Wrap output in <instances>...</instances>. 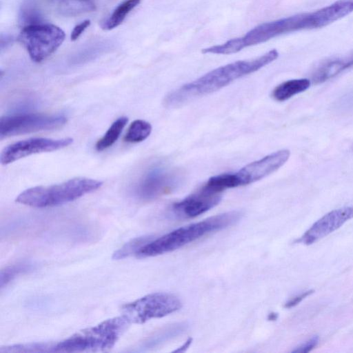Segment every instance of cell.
<instances>
[{
  "mask_svg": "<svg viewBox=\"0 0 353 353\" xmlns=\"http://www.w3.org/2000/svg\"><path fill=\"white\" fill-rule=\"evenodd\" d=\"M278 57L277 50L273 49L257 58L237 61L221 66L170 92L165 97V103L168 106L176 107L216 92L236 79L259 70Z\"/></svg>",
  "mask_w": 353,
  "mask_h": 353,
  "instance_id": "1",
  "label": "cell"
},
{
  "mask_svg": "<svg viewBox=\"0 0 353 353\" xmlns=\"http://www.w3.org/2000/svg\"><path fill=\"white\" fill-rule=\"evenodd\" d=\"M242 216L240 211H230L181 227L157 239L150 240L138 251L136 256L145 258L172 252L206 234L236 223Z\"/></svg>",
  "mask_w": 353,
  "mask_h": 353,
  "instance_id": "2",
  "label": "cell"
},
{
  "mask_svg": "<svg viewBox=\"0 0 353 353\" xmlns=\"http://www.w3.org/2000/svg\"><path fill=\"white\" fill-rule=\"evenodd\" d=\"M123 316L105 320L55 343L54 352H97L110 350L128 329Z\"/></svg>",
  "mask_w": 353,
  "mask_h": 353,
  "instance_id": "3",
  "label": "cell"
},
{
  "mask_svg": "<svg viewBox=\"0 0 353 353\" xmlns=\"http://www.w3.org/2000/svg\"><path fill=\"white\" fill-rule=\"evenodd\" d=\"M102 185L98 180L76 177L59 184L28 188L18 195L16 202L34 208L57 206L94 192Z\"/></svg>",
  "mask_w": 353,
  "mask_h": 353,
  "instance_id": "4",
  "label": "cell"
},
{
  "mask_svg": "<svg viewBox=\"0 0 353 353\" xmlns=\"http://www.w3.org/2000/svg\"><path fill=\"white\" fill-rule=\"evenodd\" d=\"M181 301L175 295L155 292L145 295L121 307V314L130 323H143L180 310Z\"/></svg>",
  "mask_w": 353,
  "mask_h": 353,
  "instance_id": "5",
  "label": "cell"
},
{
  "mask_svg": "<svg viewBox=\"0 0 353 353\" xmlns=\"http://www.w3.org/2000/svg\"><path fill=\"white\" fill-rule=\"evenodd\" d=\"M64 39L63 30L50 23L26 25L19 34V40L26 47L30 57L37 63L52 54L62 44Z\"/></svg>",
  "mask_w": 353,
  "mask_h": 353,
  "instance_id": "6",
  "label": "cell"
},
{
  "mask_svg": "<svg viewBox=\"0 0 353 353\" xmlns=\"http://www.w3.org/2000/svg\"><path fill=\"white\" fill-rule=\"evenodd\" d=\"M312 13L299 14L262 23L236 38L240 50L264 43L279 35L297 30L314 29Z\"/></svg>",
  "mask_w": 353,
  "mask_h": 353,
  "instance_id": "7",
  "label": "cell"
},
{
  "mask_svg": "<svg viewBox=\"0 0 353 353\" xmlns=\"http://www.w3.org/2000/svg\"><path fill=\"white\" fill-rule=\"evenodd\" d=\"M67 122L61 114L22 113L0 119V139L30 132L58 129Z\"/></svg>",
  "mask_w": 353,
  "mask_h": 353,
  "instance_id": "8",
  "label": "cell"
},
{
  "mask_svg": "<svg viewBox=\"0 0 353 353\" xmlns=\"http://www.w3.org/2000/svg\"><path fill=\"white\" fill-rule=\"evenodd\" d=\"M179 177L161 165L150 168L140 178L134 188V195L141 201L154 200L171 192L178 184Z\"/></svg>",
  "mask_w": 353,
  "mask_h": 353,
  "instance_id": "9",
  "label": "cell"
},
{
  "mask_svg": "<svg viewBox=\"0 0 353 353\" xmlns=\"http://www.w3.org/2000/svg\"><path fill=\"white\" fill-rule=\"evenodd\" d=\"M73 143L70 137L62 139L30 138L8 145L0 155L2 165H8L21 158L42 152H52L64 148Z\"/></svg>",
  "mask_w": 353,
  "mask_h": 353,
  "instance_id": "10",
  "label": "cell"
},
{
  "mask_svg": "<svg viewBox=\"0 0 353 353\" xmlns=\"http://www.w3.org/2000/svg\"><path fill=\"white\" fill-rule=\"evenodd\" d=\"M290 155L289 150H280L245 165L233 173L236 187L249 185L274 172L285 163Z\"/></svg>",
  "mask_w": 353,
  "mask_h": 353,
  "instance_id": "11",
  "label": "cell"
},
{
  "mask_svg": "<svg viewBox=\"0 0 353 353\" xmlns=\"http://www.w3.org/2000/svg\"><path fill=\"white\" fill-rule=\"evenodd\" d=\"M221 199V194L213 192L203 185L196 192L173 203L169 210L170 215L177 219L194 218L213 208Z\"/></svg>",
  "mask_w": 353,
  "mask_h": 353,
  "instance_id": "12",
  "label": "cell"
},
{
  "mask_svg": "<svg viewBox=\"0 0 353 353\" xmlns=\"http://www.w3.org/2000/svg\"><path fill=\"white\" fill-rule=\"evenodd\" d=\"M353 219V205L333 210L316 221L298 240L310 245L326 236Z\"/></svg>",
  "mask_w": 353,
  "mask_h": 353,
  "instance_id": "13",
  "label": "cell"
},
{
  "mask_svg": "<svg viewBox=\"0 0 353 353\" xmlns=\"http://www.w3.org/2000/svg\"><path fill=\"white\" fill-rule=\"evenodd\" d=\"M353 65V52L341 57L332 58L321 63L313 72L312 80L322 83Z\"/></svg>",
  "mask_w": 353,
  "mask_h": 353,
  "instance_id": "14",
  "label": "cell"
},
{
  "mask_svg": "<svg viewBox=\"0 0 353 353\" xmlns=\"http://www.w3.org/2000/svg\"><path fill=\"white\" fill-rule=\"evenodd\" d=\"M310 84V80L305 78L288 80L277 85L272 90V97L277 101H284L305 91Z\"/></svg>",
  "mask_w": 353,
  "mask_h": 353,
  "instance_id": "15",
  "label": "cell"
},
{
  "mask_svg": "<svg viewBox=\"0 0 353 353\" xmlns=\"http://www.w3.org/2000/svg\"><path fill=\"white\" fill-rule=\"evenodd\" d=\"M128 121V119L126 117H121L115 120L104 135L96 143V150L101 152L111 147L119 137Z\"/></svg>",
  "mask_w": 353,
  "mask_h": 353,
  "instance_id": "16",
  "label": "cell"
},
{
  "mask_svg": "<svg viewBox=\"0 0 353 353\" xmlns=\"http://www.w3.org/2000/svg\"><path fill=\"white\" fill-rule=\"evenodd\" d=\"M141 2V0H125L120 3L103 23L102 28L112 30L119 26L126 16Z\"/></svg>",
  "mask_w": 353,
  "mask_h": 353,
  "instance_id": "17",
  "label": "cell"
},
{
  "mask_svg": "<svg viewBox=\"0 0 353 353\" xmlns=\"http://www.w3.org/2000/svg\"><path fill=\"white\" fill-rule=\"evenodd\" d=\"M58 11L64 16H74L95 10L92 0H60Z\"/></svg>",
  "mask_w": 353,
  "mask_h": 353,
  "instance_id": "18",
  "label": "cell"
},
{
  "mask_svg": "<svg viewBox=\"0 0 353 353\" xmlns=\"http://www.w3.org/2000/svg\"><path fill=\"white\" fill-rule=\"evenodd\" d=\"M152 129L151 124L148 121L142 119L134 120L130 125L124 136V141L131 143L141 142L150 136Z\"/></svg>",
  "mask_w": 353,
  "mask_h": 353,
  "instance_id": "19",
  "label": "cell"
},
{
  "mask_svg": "<svg viewBox=\"0 0 353 353\" xmlns=\"http://www.w3.org/2000/svg\"><path fill=\"white\" fill-rule=\"evenodd\" d=\"M55 343H29L6 346L0 349L1 352H54Z\"/></svg>",
  "mask_w": 353,
  "mask_h": 353,
  "instance_id": "20",
  "label": "cell"
},
{
  "mask_svg": "<svg viewBox=\"0 0 353 353\" xmlns=\"http://www.w3.org/2000/svg\"><path fill=\"white\" fill-rule=\"evenodd\" d=\"M150 240H152L151 236H144L134 238L115 251L113 254L112 259L119 260L128 257L132 254L136 255L138 251Z\"/></svg>",
  "mask_w": 353,
  "mask_h": 353,
  "instance_id": "21",
  "label": "cell"
},
{
  "mask_svg": "<svg viewBox=\"0 0 353 353\" xmlns=\"http://www.w3.org/2000/svg\"><path fill=\"white\" fill-rule=\"evenodd\" d=\"M32 269V265L30 263H19L8 266L1 270L0 286L2 289L17 276L27 272Z\"/></svg>",
  "mask_w": 353,
  "mask_h": 353,
  "instance_id": "22",
  "label": "cell"
},
{
  "mask_svg": "<svg viewBox=\"0 0 353 353\" xmlns=\"http://www.w3.org/2000/svg\"><path fill=\"white\" fill-rule=\"evenodd\" d=\"M186 327L187 325L184 323L172 325L150 339L147 343V346L157 345L173 338L185 330Z\"/></svg>",
  "mask_w": 353,
  "mask_h": 353,
  "instance_id": "23",
  "label": "cell"
},
{
  "mask_svg": "<svg viewBox=\"0 0 353 353\" xmlns=\"http://www.w3.org/2000/svg\"><path fill=\"white\" fill-rule=\"evenodd\" d=\"M319 337L318 336H313L310 339L302 343L299 346L295 347L292 352L293 353H307L310 352L318 344Z\"/></svg>",
  "mask_w": 353,
  "mask_h": 353,
  "instance_id": "24",
  "label": "cell"
},
{
  "mask_svg": "<svg viewBox=\"0 0 353 353\" xmlns=\"http://www.w3.org/2000/svg\"><path fill=\"white\" fill-rule=\"evenodd\" d=\"M90 21L89 19L84 20L80 23L77 24L72 30L70 39L72 41H76L81 34L88 28L90 25Z\"/></svg>",
  "mask_w": 353,
  "mask_h": 353,
  "instance_id": "25",
  "label": "cell"
},
{
  "mask_svg": "<svg viewBox=\"0 0 353 353\" xmlns=\"http://www.w3.org/2000/svg\"><path fill=\"white\" fill-rule=\"evenodd\" d=\"M314 292L313 290H307L305 292H303L301 293L300 294L293 297L290 301H288L285 305V307L288 308L292 307L297 304H299L300 302H301L305 298L308 296L309 295L312 294Z\"/></svg>",
  "mask_w": 353,
  "mask_h": 353,
  "instance_id": "26",
  "label": "cell"
}]
</instances>
